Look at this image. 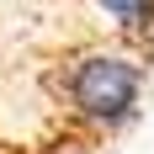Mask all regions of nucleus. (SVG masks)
<instances>
[{"mask_svg":"<svg viewBox=\"0 0 154 154\" xmlns=\"http://www.w3.org/2000/svg\"><path fill=\"white\" fill-rule=\"evenodd\" d=\"M53 96L64 101L69 122L91 128V133H117L138 112L143 69L133 59H122V53H112V48H85V53L59 64Z\"/></svg>","mask_w":154,"mask_h":154,"instance_id":"obj_1","label":"nucleus"},{"mask_svg":"<svg viewBox=\"0 0 154 154\" xmlns=\"http://www.w3.org/2000/svg\"><path fill=\"white\" fill-rule=\"evenodd\" d=\"M96 5L117 21L122 37H149L154 32V0H96Z\"/></svg>","mask_w":154,"mask_h":154,"instance_id":"obj_2","label":"nucleus"}]
</instances>
